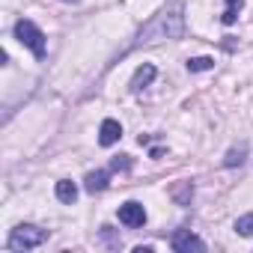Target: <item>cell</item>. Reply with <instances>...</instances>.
Wrapping results in <instances>:
<instances>
[{
	"mask_svg": "<svg viewBox=\"0 0 253 253\" xmlns=\"http://www.w3.org/2000/svg\"><path fill=\"white\" fill-rule=\"evenodd\" d=\"M155 75H158V69H155L152 63H143V66H140V69L134 72L131 84H128V86H131V92H140V89H146V86H149V84L155 81Z\"/></svg>",
	"mask_w": 253,
	"mask_h": 253,
	"instance_id": "cell-7",
	"label": "cell"
},
{
	"mask_svg": "<svg viewBox=\"0 0 253 253\" xmlns=\"http://www.w3.org/2000/svg\"><path fill=\"white\" fill-rule=\"evenodd\" d=\"M15 39L36 57V60H45V54H48V42H45V33L33 24V21H27V18H21V21H15Z\"/></svg>",
	"mask_w": 253,
	"mask_h": 253,
	"instance_id": "cell-2",
	"label": "cell"
},
{
	"mask_svg": "<svg viewBox=\"0 0 253 253\" xmlns=\"http://www.w3.org/2000/svg\"><path fill=\"white\" fill-rule=\"evenodd\" d=\"M214 69V57H191L188 60V72H209Z\"/></svg>",
	"mask_w": 253,
	"mask_h": 253,
	"instance_id": "cell-12",
	"label": "cell"
},
{
	"mask_svg": "<svg viewBox=\"0 0 253 253\" xmlns=\"http://www.w3.org/2000/svg\"><path fill=\"white\" fill-rule=\"evenodd\" d=\"M235 232H238V235H244V238H250V235H253V211H247V214H241V217L235 220Z\"/></svg>",
	"mask_w": 253,
	"mask_h": 253,
	"instance_id": "cell-14",
	"label": "cell"
},
{
	"mask_svg": "<svg viewBox=\"0 0 253 253\" xmlns=\"http://www.w3.org/2000/svg\"><path fill=\"white\" fill-rule=\"evenodd\" d=\"M134 253H152V244H140V247H134Z\"/></svg>",
	"mask_w": 253,
	"mask_h": 253,
	"instance_id": "cell-17",
	"label": "cell"
},
{
	"mask_svg": "<svg viewBox=\"0 0 253 253\" xmlns=\"http://www.w3.org/2000/svg\"><path fill=\"white\" fill-rule=\"evenodd\" d=\"M110 170H131V158L128 155H116L110 161Z\"/></svg>",
	"mask_w": 253,
	"mask_h": 253,
	"instance_id": "cell-16",
	"label": "cell"
},
{
	"mask_svg": "<svg viewBox=\"0 0 253 253\" xmlns=\"http://www.w3.org/2000/svg\"><path fill=\"white\" fill-rule=\"evenodd\" d=\"M101 241H104L107 247H113V250H119V238H116V232H113V226H101Z\"/></svg>",
	"mask_w": 253,
	"mask_h": 253,
	"instance_id": "cell-15",
	"label": "cell"
},
{
	"mask_svg": "<svg viewBox=\"0 0 253 253\" xmlns=\"http://www.w3.org/2000/svg\"><path fill=\"white\" fill-rule=\"evenodd\" d=\"M244 9V0H226V9H223V15H220V21L229 27V24H235L238 21V12Z\"/></svg>",
	"mask_w": 253,
	"mask_h": 253,
	"instance_id": "cell-11",
	"label": "cell"
},
{
	"mask_svg": "<svg viewBox=\"0 0 253 253\" xmlns=\"http://www.w3.org/2000/svg\"><path fill=\"white\" fill-rule=\"evenodd\" d=\"M63 3H81V0H63Z\"/></svg>",
	"mask_w": 253,
	"mask_h": 253,
	"instance_id": "cell-18",
	"label": "cell"
},
{
	"mask_svg": "<svg viewBox=\"0 0 253 253\" xmlns=\"http://www.w3.org/2000/svg\"><path fill=\"white\" fill-rule=\"evenodd\" d=\"M107 179H110V173H107V170H95V173H89V176H86L84 188H86L89 194H98V191H104V188H107Z\"/></svg>",
	"mask_w": 253,
	"mask_h": 253,
	"instance_id": "cell-9",
	"label": "cell"
},
{
	"mask_svg": "<svg viewBox=\"0 0 253 253\" xmlns=\"http://www.w3.org/2000/svg\"><path fill=\"white\" fill-rule=\"evenodd\" d=\"M119 137H122V125L116 119H104L101 128H98V143L101 146H113V143H119Z\"/></svg>",
	"mask_w": 253,
	"mask_h": 253,
	"instance_id": "cell-6",
	"label": "cell"
},
{
	"mask_svg": "<svg viewBox=\"0 0 253 253\" xmlns=\"http://www.w3.org/2000/svg\"><path fill=\"white\" fill-rule=\"evenodd\" d=\"M54 194H57V200H60V203H69V206H72V203L78 200V185H75V182H69V179H60V182H57V188H54Z\"/></svg>",
	"mask_w": 253,
	"mask_h": 253,
	"instance_id": "cell-8",
	"label": "cell"
},
{
	"mask_svg": "<svg viewBox=\"0 0 253 253\" xmlns=\"http://www.w3.org/2000/svg\"><path fill=\"white\" fill-rule=\"evenodd\" d=\"M185 33V15H182V3H173L170 9H161L134 39V48L140 45H152L161 39H182Z\"/></svg>",
	"mask_w": 253,
	"mask_h": 253,
	"instance_id": "cell-1",
	"label": "cell"
},
{
	"mask_svg": "<svg viewBox=\"0 0 253 253\" xmlns=\"http://www.w3.org/2000/svg\"><path fill=\"white\" fill-rule=\"evenodd\" d=\"M48 241V229L36 226V223H21L9 232V250H36Z\"/></svg>",
	"mask_w": 253,
	"mask_h": 253,
	"instance_id": "cell-3",
	"label": "cell"
},
{
	"mask_svg": "<svg viewBox=\"0 0 253 253\" xmlns=\"http://www.w3.org/2000/svg\"><path fill=\"white\" fill-rule=\"evenodd\" d=\"M119 223L128 226V229H140L146 223V209L137 203V200H128L119 206Z\"/></svg>",
	"mask_w": 253,
	"mask_h": 253,
	"instance_id": "cell-5",
	"label": "cell"
},
{
	"mask_svg": "<svg viewBox=\"0 0 253 253\" xmlns=\"http://www.w3.org/2000/svg\"><path fill=\"white\" fill-rule=\"evenodd\" d=\"M244 161H247V143L232 146V149L226 152V158H223V167H241Z\"/></svg>",
	"mask_w": 253,
	"mask_h": 253,
	"instance_id": "cell-10",
	"label": "cell"
},
{
	"mask_svg": "<svg viewBox=\"0 0 253 253\" xmlns=\"http://www.w3.org/2000/svg\"><path fill=\"white\" fill-rule=\"evenodd\" d=\"M170 247H173L176 253H203V250H206V241H203L200 235H194L191 229H179V232H173Z\"/></svg>",
	"mask_w": 253,
	"mask_h": 253,
	"instance_id": "cell-4",
	"label": "cell"
},
{
	"mask_svg": "<svg viewBox=\"0 0 253 253\" xmlns=\"http://www.w3.org/2000/svg\"><path fill=\"white\" fill-rule=\"evenodd\" d=\"M191 194H194V185H191V182H182V185L173 188V197H176L179 206H188V203H191Z\"/></svg>",
	"mask_w": 253,
	"mask_h": 253,
	"instance_id": "cell-13",
	"label": "cell"
}]
</instances>
